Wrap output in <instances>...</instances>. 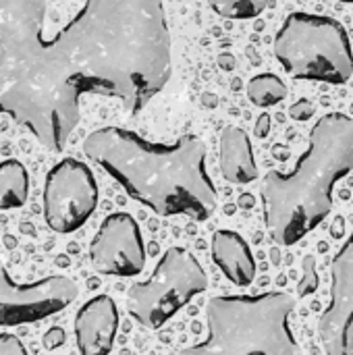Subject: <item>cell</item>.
<instances>
[{
    "label": "cell",
    "instance_id": "obj_13",
    "mask_svg": "<svg viewBox=\"0 0 353 355\" xmlns=\"http://www.w3.org/2000/svg\"><path fill=\"white\" fill-rule=\"evenodd\" d=\"M212 260L223 275L237 287H248L256 279V260L248 241L229 229H221L212 235Z\"/></svg>",
    "mask_w": 353,
    "mask_h": 355
},
{
    "label": "cell",
    "instance_id": "obj_14",
    "mask_svg": "<svg viewBox=\"0 0 353 355\" xmlns=\"http://www.w3.org/2000/svg\"><path fill=\"white\" fill-rule=\"evenodd\" d=\"M221 173L235 185H248L258 179L250 135L237 125H229L221 133Z\"/></svg>",
    "mask_w": 353,
    "mask_h": 355
},
{
    "label": "cell",
    "instance_id": "obj_2",
    "mask_svg": "<svg viewBox=\"0 0 353 355\" xmlns=\"http://www.w3.org/2000/svg\"><path fill=\"white\" fill-rule=\"evenodd\" d=\"M46 0H0V116L62 152L81 119L85 81L54 40H44Z\"/></svg>",
    "mask_w": 353,
    "mask_h": 355
},
{
    "label": "cell",
    "instance_id": "obj_8",
    "mask_svg": "<svg viewBox=\"0 0 353 355\" xmlns=\"http://www.w3.org/2000/svg\"><path fill=\"white\" fill-rule=\"evenodd\" d=\"M98 206V183L92 168L77 158H62L46 175L44 218L60 235L81 229Z\"/></svg>",
    "mask_w": 353,
    "mask_h": 355
},
{
    "label": "cell",
    "instance_id": "obj_11",
    "mask_svg": "<svg viewBox=\"0 0 353 355\" xmlns=\"http://www.w3.org/2000/svg\"><path fill=\"white\" fill-rule=\"evenodd\" d=\"M331 304L318 320L327 355H353V231L331 266Z\"/></svg>",
    "mask_w": 353,
    "mask_h": 355
},
{
    "label": "cell",
    "instance_id": "obj_9",
    "mask_svg": "<svg viewBox=\"0 0 353 355\" xmlns=\"http://www.w3.org/2000/svg\"><path fill=\"white\" fill-rule=\"evenodd\" d=\"M79 295L77 285L62 275L17 283L0 262V327H21L62 312Z\"/></svg>",
    "mask_w": 353,
    "mask_h": 355
},
{
    "label": "cell",
    "instance_id": "obj_3",
    "mask_svg": "<svg viewBox=\"0 0 353 355\" xmlns=\"http://www.w3.org/2000/svg\"><path fill=\"white\" fill-rule=\"evenodd\" d=\"M83 154L158 216L204 223L216 210L218 196L206 166L208 150L198 135L158 144L123 127H102L85 137Z\"/></svg>",
    "mask_w": 353,
    "mask_h": 355
},
{
    "label": "cell",
    "instance_id": "obj_17",
    "mask_svg": "<svg viewBox=\"0 0 353 355\" xmlns=\"http://www.w3.org/2000/svg\"><path fill=\"white\" fill-rule=\"evenodd\" d=\"M208 4L216 15L225 19L243 21L258 17L266 8L268 0H208Z\"/></svg>",
    "mask_w": 353,
    "mask_h": 355
},
{
    "label": "cell",
    "instance_id": "obj_5",
    "mask_svg": "<svg viewBox=\"0 0 353 355\" xmlns=\"http://www.w3.org/2000/svg\"><path fill=\"white\" fill-rule=\"evenodd\" d=\"M293 310L295 300L281 291L212 297L206 339L181 355H302L289 324Z\"/></svg>",
    "mask_w": 353,
    "mask_h": 355
},
{
    "label": "cell",
    "instance_id": "obj_20",
    "mask_svg": "<svg viewBox=\"0 0 353 355\" xmlns=\"http://www.w3.org/2000/svg\"><path fill=\"white\" fill-rule=\"evenodd\" d=\"M314 112H316V106H314L312 100H308V98L298 100V102L289 108V116H291L293 121H310V119L314 116Z\"/></svg>",
    "mask_w": 353,
    "mask_h": 355
},
{
    "label": "cell",
    "instance_id": "obj_18",
    "mask_svg": "<svg viewBox=\"0 0 353 355\" xmlns=\"http://www.w3.org/2000/svg\"><path fill=\"white\" fill-rule=\"evenodd\" d=\"M302 270H304V277L298 285V295L300 297H306V295H312L316 289H318V272H316V258L314 256H306L302 260Z\"/></svg>",
    "mask_w": 353,
    "mask_h": 355
},
{
    "label": "cell",
    "instance_id": "obj_21",
    "mask_svg": "<svg viewBox=\"0 0 353 355\" xmlns=\"http://www.w3.org/2000/svg\"><path fill=\"white\" fill-rule=\"evenodd\" d=\"M64 339H67V337H64V331H62V329H58V327H52V329L44 335L42 343H44V347H46V349H50V352H52V349H58V347L64 343Z\"/></svg>",
    "mask_w": 353,
    "mask_h": 355
},
{
    "label": "cell",
    "instance_id": "obj_6",
    "mask_svg": "<svg viewBox=\"0 0 353 355\" xmlns=\"http://www.w3.org/2000/svg\"><path fill=\"white\" fill-rule=\"evenodd\" d=\"M275 56L295 79L341 85L353 75L350 35L327 15L291 12L275 35Z\"/></svg>",
    "mask_w": 353,
    "mask_h": 355
},
{
    "label": "cell",
    "instance_id": "obj_12",
    "mask_svg": "<svg viewBox=\"0 0 353 355\" xmlns=\"http://www.w3.org/2000/svg\"><path fill=\"white\" fill-rule=\"evenodd\" d=\"M119 331V310L112 297L96 295L75 316V339L81 355H108Z\"/></svg>",
    "mask_w": 353,
    "mask_h": 355
},
{
    "label": "cell",
    "instance_id": "obj_4",
    "mask_svg": "<svg viewBox=\"0 0 353 355\" xmlns=\"http://www.w3.org/2000/svg\"><path fill=\"white\" fill-rule=\"evenodd\" d=\"M353 171V119L329 112L310 131L291 173L268 171L260 200L264 225L279 245H295L333 210L335 185Z\"/></svg>",
    "mask_w": 353,
    "mask_h": 355
},
{
    "label": "cell",
    "instance_id": "obj_22",
    "mask_svg": "<svg viewBox=\"0 0 353 355\" xmlns=\"http://www.w3.org/2000/svg\"><path fill=\"white\" fill-rule=\"evenodd\" d=\"M270 116L268 114H260V119H258V123H256V127H254V135L256 137H260V139H264V137H268V133H270Z\"/></svg>",
    "mask_w": 353,
    "mask_h": 355
},
{
    "label": "cell",
    "instance_id": "obj_23",
    "mask_svg": "<svg viewBox=\"0 0 353 355\" xmlns=\"http://www.w3.org/2000/svg\"><path fill=\"white\" fill-rule=\"evenodd\" d=\"M221 64H223L225 69H231V64H233V62H231L229 58H223V60H221Z\"/></svg>",
    "mask_w": 353,
    "mask_h": 355
},
{
    "label": "cell",
    "instance_id": "obj_19",
    "mask_svg": "<svg viewBox=\"0 0 353 355\" xmlns=\"http://www.w3.org/2000/svg\"><path fill=\"white\" fill-rule=\"evenodd\" d=\"M0 355H29L25 345L21 343V339H17L15 335H6L0 333Z\"/></svg>",
    "mask_w": 353,
    "mask_h": 355
},
{
    "label": "cell",
    "instance_id": "obj_1",
    "mask_svg": "<svg viewBox=\"0 0 353 355\" xmlns=\"http://www.w3.org/2000/svg\"><path fill=\"white\" fill-rule=\"evenodd\" d=\"M56 46L89 94L141 112L171 79V31L162 0H85L58 31Z\"/></svg>",
    "mask_w": 353,
    "mask_h": 355
},
{
    "label": "cell",
    "instance_id": "obj_16",
    "mask_svg": "<svg viewBox=\"0 0 353 355\" xmlns=\"http://www.w3.org/2000/svg\"><path fill=\"white\" fill-rule=\"evenodd\" d=\"M248 100L260 108H270L287 98V87L281 77L275 73H260L250 79L246 87Z\"/></svg>",
    "mask_w": 353,
    "mask_h": 355
},
{
    "label": "cell",
    "instance_id": "obj_15",
    "mask_svg": "<svg viewBox=\"0 0 353 355\" xmlns=\"http://www.w3.org/2000/svg\"><path fill=\"white\" fill-rule=\"evenodd\" d=\"M29 173L19 160L0 162V210H15L27 202Z\"/></svg>",
    "mask_w": 353,
    "mask_h": 355
},
{
    "label": "cell",
    "instance_id": "obj_10",
    "mask_svg": "<svg viewBox=\"0 0 353 355\" xmlns=\"http://www.w3.org/2000/svg\"><path fill=\"white\" fill-rule=\"evenodd\" d=\"M92 266L108 277H137L146 266L139 225L127 212L108 214L89 243Z\"/></svg>",
    "mask_w": 353,
    "mask_h": 355
},
{
    "label": "cell",
    "instance_id": "obj_24",
    "mask_svg": "<svg viewBox=\"0 0 353 355\" xmlns=\"http://www.w3.org/2000/svg\"><path fill=\"white\" fill-rule=\"evenodd\" d=\"M337 2H347V4H353V0H337Z\"/></svg>",
    "mask_w": 353,
    "mask_h": 355
},
{
    "label": "cell",
    "instance_id": "obj_7",
    "mask_svg": "<svg viewBox=\"0 0 353 355\" xmlns=\"http://www.w3.org/2000/svg\"><path fill=\"white\" fill-rule=\"evenodd\" d=\"M206 287L208 277L196 256L183 248H169L152 277L127 291V310L141 327L156 331Z\"/></svg>",
    "mask_w": 353,
    "mask_h": 355
}]
</instances>
